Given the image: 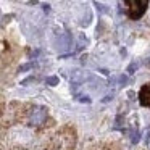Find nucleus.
<instances>
[{"mask_svg": "<svg viewBox=\"0 0 150 150\" xmlns=\"http://www.w3.org/2000/svg\"><path fill=\"white\" fill-rule=\"evenodd\" d=\"M76 144V132L73 127L63 126L55 134H52L47 142L45 150H73Z\"/></svg>", "mask_w": 150, "mask_h": 150, "instance_id": "1", "label": "nucleus"}, {"mask_svg": "<svg viewBox=\"0 0 150 150\" xmlns=\"http://www.w3.org/2000/svg\"><path fill=\"white\" fill-rule=\"evenodd\" d=\"M123 2L126 5L127 16L132 20H139L145 13L147 5H149V0H123Z\"/></svg>", "mask_w": 150, "mask_h": 150, "instance_id": "2", "label": "nucleus"}, {"mask_svg": "<svg viewBox=\"0 0 150 150\" xmlns=\"http://www.w3.org/2000/svg\"><path fill=\"white\" fill-rule=\"evenodd\" d=\"M139 103L150 108V84L142 86V89L139 92Z\"/></svg>", "mask_w": 150, "mask_h": 150, "instance_id": "3", "label": "nucleus"}, {"mask_svg": "<svg viewBox=\"0 0 150 150\" xmlns=\"http://www.w3.org/2000/svg\"><path fill=\"white\" fill-rule=\"evenodd\" d=\"M129 136H131V140H132V144H137L140 139V132H139V121L134 118L132 123L129 124Z\"/></svg>", "mask_w": 150, "mask_h": 150, "instance_id": "4", "label": "nucleus"}, {"mask_svg": "<svg viewBox=\"0 0 150 150\" xmlns=\"http://www.w3.org/2000/svg\"><path fill=\"white\" fill-rule=\"evenodd\" d=\"M47 84H50V86H55V84H58V78H55V76H52V78H49V79H47Z\"/></svg>", "mask_w": 150, "mask_h": 150, "instance_id": "5", "label": "nucleus"}]
</instances>
